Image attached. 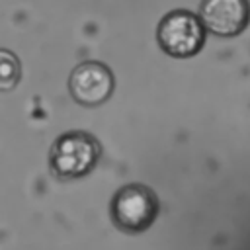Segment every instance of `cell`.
<instances>
[{"label": "cell", "mask_w": 250, "mask_h": 250, "mask_svg": "<svg viewBox=\"0 0 250 250\" xmlns=\"http://www.w3.org/2000/svg\"><path fill=\"white\" fill-rule=\"evenodd\" d=\"M102 146L96 137L84 131H70L61 135L49 152V166L61 180H74L86 176L100 160Z\"/></svg>", "instance_id": "cell-1"}, {"label": "cell", "mask_w": 250, "mask_h": 250, "mask_svg": "<svg viewBox=\"0 0 250 250\" xmlns=\"http://www.w3.org/2000/svg\"><path fill=\"white\" fill-rule=\"evenodd\" d=\"M156 39L164 53L184 59L199 53L205 41V27L191 12L172 10L160 20Z\"/></svg>", "instance_id": "cell-2"}, {"label": "cell", "mask_w": 250, "mask_h": 250, "mask_svg": "<svg viewBox=\"0 0 250 250\" xmlns=\"http://www.w3.org/2000/svg\"><path fill=\"white\" fill-rule=\"evenodd\" d=\"M158 213V199L146 188L131 184L121 188L111 201V219L125 232H141L152 225Z\"/></svg>", "instance_id": "cell-3"}, {"label": "cell", "mask_w": 250, "mask_h": 250, "mask_svg": "<svg viewBox=\"0 0 250 250\" xmlns=\"http://www.w3.org/2000/svg\"><path fill=\"white\" fill-rule=\"evenodd\" d=\"M68 90L74 102H78L80 105L86 107L100 105L113 92V74L105 64L98 61L80 62L70 72Z\"/></svg>", "instance_id": "cell-4"}, {"label": "cell", "mask_w": 250, "mask_h": 250, "mask_svg": "<svg viewBox=\"0 0 250 250\" xmlns=\"http://www.w3.org/2000/svg\"><path fill=\"white\" fill-rule=\"evenodd\" d=\"M199 21L215 35H238L250 21V4L248 0H203Z\"/></svg>", "instance_id": "cell-5"}, {"label": "cell", "mask_w": 250, "mask_h": 250, "mask_svg": "<svg viewBox=\"0 0 250 250\" xmlns=\"http://www.w3.org/2000/svg\"><path fill=\"white\" fill-rule=\"evenodd\" d=\"M21 78V64L14 51L0 49V92H10Z\"/></svg>", "instance_id": "cell-6"}]
</instances>
